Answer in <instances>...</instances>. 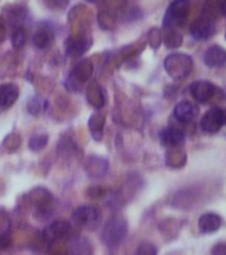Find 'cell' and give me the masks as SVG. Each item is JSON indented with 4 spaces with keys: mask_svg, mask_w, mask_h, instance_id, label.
<instances>
[{
    "mask_svg": "<svg viewBox=\"0 0 226 255\" xmlns=\"http://www.w3.org/2000/svg\"><path fill=\"white\" fill-rule=\"evenodd\" d=\"M127 221L123 217H113L107 222L103 230V242L105 246H117L127 235Z\"/></svg>",
    "mask_w": 226,
    "mask_h": 255,
    "instance_id": "1",
    "label": "cell"
},
{
    "mask_svg": "<svg viewBox=\"0 0 226 255\" xmlns=\"http://www.w3.org/2000/svg\"><path fill=\"white\" fill-rule=\"evenodd\" d=\"M192 67H193L192 59L189 56L183 55V53L171 55L165 60V69L175 79H184V77H187L191 73Z\"/></svg>",
    "mask_w": 226,
    "mask_h": 255,
    "instance_id": "2",
    "label": "cell"
},
{
    "mask_svg": "<svg viewBox=\"0 0 226 255\" xmlns=\"http://www.w3.org/2000/svg\"><path fill=\"white\" fill-rule=\"evenodd\" d=\"M189 13V0H173L171 5L168 7L164 25L167 28H173L177 24H181L187 19Z\"/></svg>",
    "mask_w": 226,
    "mask_h": 255,
    "instance_id": "3",
    "label": "cell"
},
{
    "mask_svg": "<svg viewBox=\"0 0 226 255\" xmlns=\"http://www.w3.org/2000/svg\"><path fill=\"white\" fill-rule=\"evenodd\" d=\"M73 219L80 226L87 227V229H95L101 221V213L95 206H81L76 209L73 213Z\"/></svg>",
    "mask_w": 226,
    "mask_h": 255,
    "instance_id": "4",
    "label": "cell"
},
{
    "mask_svg": "<svg viewBox=\"0 0 226 255\" xmlns=\"http://www.w3.org/2000/svg\"><path fill=\"white\" fill-rule=\"evenodd\" d=\"M224 109L221 108H212L209 111L204 115V117L201 119V123H200V127L204 131L207 133H216L219 131L224 124Z\"/></svg>",
    "mask_w": 226,
    "mask_h": 255,
    "instance_id": "5",
    "label": "cell"
},
{
    "mask_svg": "<svg viewBox=\"0 0 226 255\" xmlns=\"http://www.w3.org/2000/svg\"><path fill=\"white\" fill-rule=\"evenodd\" d=\"M189 91H191V95L195 97L196 101L204 104L212 100V97L215 96L216 91H217V88L211 81L200 80V81H195V83L191 84Z\"/></svg>",
    "mask_w": 226,
    "mask_h": 255,
    "instance_id": "6",
    "label": "cell"
},
{
    "mask_svg": "<svg viewBox=\"0 0 226 255\" xmlns=\"http://www.w3.org/2000/svg\"><path fill=\"white\" fill-rule=\"evenodd\" d=\"M71 231L72 227L69 223L64 222V221H57L44 229L43 237L48 242H56L59 239L67 238L68 235L71 234Z\"/></svg>",
    "mask_w": 226,
    "mask_h": 255,
    "instance_id": "7",
    "label": "cell"
},
{
    "mask_svg": "<svg viewBox=\"0 0 226 255\" xmlns=\"http://www.w3.org/2000/svg\"><path fill=\"white\" fill-rule=\"evenodd\" d=\"M216 25L209 17H200L193 23L191 28L192 36L197 40L211 39L215 35Z\"/></svg>",
    "mask_w": 226,
    "mask_h": 255,
    "instance_id": "8",
    "label": "cell"
},
{
    "mask_svg": "<svg viewBox=\"0 0 226 255\" xmlns=\"http://www.w3.org/2000/svg\"><path fill=\"white\" fill-rule=\"evenodd\" d=\"M91 39H87L85 36L81 37H69L65 43V51L69 56H81L91 48Z\"/></svg>",
    "mask_w": 226,
    "mask_h": 255,
    "instance_id": "9",
    "label": "cell"
},
{
    "mask_svg": "<svg viewBox=\"0 0 226 255\" xmlns=\"http://www.w3.org/2000/svg\"><path fill=\"white\" fill-rule=\"evenodd\" d=\"M55 40V33L52 31L51 28L47 27V25H40L36 32L33 33V37H32V41H33V45L39 49H47V48L51 47V44L53 43Z\"/></svg>",
    "mask_w": 226,
    "mask_h": 255,
    "instance_id": "10",
    "label": "cell"
},
{
    "mask_svg": "<svg viewBox=\"0 0 226 255\" xmlns=\"http://www.w3.org/2000/svg\"><path fill=\"white\" fill-rule=\"evenodd\" d=\"M19 99V88L15 84H4L0 85V108L7 109L12 107Z\"/></svg>",
    "mask_w": 226,
    "mask_h": 255,
    "instance_id": "11",
    "label": "cell"
},
{
    "mask_svg": "<svg viewBox=\"0 0 226 255\" xmlns=\"http://www.w3.org/2000/svg\"><path fill=\"white\" fill-rule=\"evenodd\" d=\"M204 61L211 68L223 67L226 63V51L219 45H213L208 49L204 56Z\"/></svg>",
    "mask_w": 226,
    "mask_h": 255,
    "instance_id": "12",
    "label": "cell"
},
{
    "mask_svg": "<svg viewBox=\"0 0 226 255\" xmlns=\"http://www.w3.org/2000/svg\"><path fill=\"white\" fill-rule=\"evenodd\" d=\"M223 225V218L216 213H205L200 217L199 226L204 233H215Z\"/></svg>",
    "mask_w": 226,
    "mask_h": 255,
    "instance_id": "13",
    "label": "cell"
},
{
    "mask_svg": "<svg viewBox=\"0 0 226 255\" xmlns=\"http://www.w3.org/2000/svg\"><path fill=\"white\" fill-rule=\"evenodd\" d=\"M197 115V108L189 101H181L176 105L175 117L181 123H189Z\"/></svg>",
    "mask_w": 226,
    "mask_h": 255,
    "instance_id": "14",
    "label": "cell"
},
{
    "mask_svg": "<svg viewBox=\"0 0 226 255\" xmlns=\"http://www.w3.org/2000/svg\"><path fill=\"white\" fill-rule=\"evenodd\" d=\"M160 138H161V142L165 146L177 147L184 143V141H185V134L180 129H165V130L161 131Z\"/></svg>",
    "mask_w": 226,
    "mask_h": 255,
    "instance_id": "15",
    "label": "cell"
},
{
    "mask_svg": "<svg viewBox=\"0 0 226 255\" xmlns=\"http://www.w3.org/2000/svg\"><path fill=\"white\" fill-rule=\"evenodd\" d=\"M92 72H93V67H92L91 61L89 60H83L81 63H79L75 67V69L72 72V77L77 83L83 84L91 77Z\"/></svg>",
    "mask_w": 226,
    "mask_h": 255,
    "instance_id": "16",
    "label": "cell"
},
{
    "mask_svg": "<svg viewBox=\"0 0 226 255\" xmlns=\"http://www.w3.org/2000/svg\"><path fill=\"white\" fill-rule=\"evenodd\" d=\"M104 117L101 115H93L89 120V130L96 141H100L103 137V128H104Z\"/></svg>",
    "mask_w": 226,
    "mask_h": 255,
    "instance_id": "17",
    "label": "cell"
},
{
    "mask_svg": "<svg viewBox=\"0 0 226 255\" xmlns=\"http://www.w3.org/2000/svg\"><path fill=\"white\" fill-rule=\"evenodd\" d=\"M12 45L16 48V49H20L25 45V41H27V31L25 28L23 27H16L12 32L11 36Z\"/></svg>",
    "mask_w": 226,
    "mask_h": 255,
    "instance_id": "18",
    "label": "cell"
},
{
    "mask_svg": "<svg viewBox=\"0 0 226 255\" xmlns=\"http://www.w3.org/2000/svg\"><path fill=\"white\" fill-rule=\"evenodd\" d=\"M165 45L168 48H177L183 43V36L180 35L179 32L175 31L173 28H168L165 32Z\"/></svg>",
    "mask_w": 226,
    "mask_h": 255,
    "instance_id": "19",
    "label": "cell"
},
{
    "mask_svg": "<svg viewBox=\"0 0 226 255\" xmlns=\"http://www.w3.org/2000/svg\"><path fill=\"white\" fill-rule=\"evenodd\" d=\"M48 142V135L40 133V134H33L29 139V147L32 150H40L43 149Z\"/></svg>",
    "mask_w": 226,
    "mask_h": 255,
    "instance_id": "20",
    "label": "cell"
},
{
    "mask_svg": "<svg viewBox=\"0 0 226 255\" xmlns=\"http://www.w3.org/2000/svg\"><path fill=\"white\" fill-rule=\"evenodd\" d=\"M136 255H157V250L151 243H143L136 251Z\"/></svg>",
    "mask_w": 226,
    "mask_h": 255,
    "instance_id": "21",
    "label": "cell"
},
{
    "mask_svg": "<svg viewBox=\"0 0 226 255\" xmlns=\"http://www.w3.org/2000/svg\"><path fill=\"white\" fill-rule=\"evenodd\" d=\"M107 193V190L103 186H92L88 189V195L92 198H100Z\"/></svg>",
    "mask_w": 226,
    "mask_h": 255,
    "instance_id": "22",
    "label": "cell"
},
{
    "mask_svg": "<svg viewBox=\"0 0 226 255\" xmlns=\"http://www.w3.org/2000/svg\"><path fill=\"white\" fill-rule=\"evenodd\" d=\"M41 103H40V100L37 99H32L31 103H29V105H28V109H29V112H31L32 115H37L39 113V111H41Z\"/></svg>",
    "mask_w": 226,
    "mask_h": 255,
    "instance_id": "23",
    "label": "cell"
},
{
    "mask_svg": "<svg viewBox=\"0 0 226 255\" xmlns=\"http://www.w3.org/2000/svg\"><path fill=\"white\" fill-rule=\"evenodd\" d=\"M212 254H213V255H226V245H225V243H219V245H217V246L213 249Z\"/></svg>",
    "mask_w": 226,
    "mask_h": 255,
    "instance_id": "24",
    "label": "cell"
},
{
    "mask_svg": "<svg viewBox=\"0 0 226 255\" xmlns=\"http://www.w3.org/2000/svg\"><path fill=\"white\" fill-rule=\"evenodd\" d=\"M216 8L219 13L226 16V0H216Z\"/></svg>",
    "mask_w": 226,
    "mask_h": 255,
    "instance_id": "25",
    "label": "cell"
},
{
    "mask_svg": "<svg viewBox=\"0 0 226 255\" xmlns=\"http://www.w3.org/2000/svg\"><path fill=\"white\" fill-rule=\"evenodd\" d=\"M11 245V239L8 238L7 235H0V250L7 249Z\"/></svg>",
    "mask_w": 226,
    "mask_h": 255,
    "instance_id": "26",
    "label": "cell"
},
{
    "mask_svg": "<svg viewBox=\"0 0 226 255\" xmlns=\"http://www.w3.org/2000/svg\"><path fill=\"white\" fill-rule=\"evenodd\" d=\"M5 36H7V29H5L3 20L0 19V43H3L4 40H5Z\"/></svg>",
    "mask_w": 226,
    "mask_h": 255,
    "instance_id": "27",
    "label": "cell"
},
{
    "mask_svg": "<svg viewBox=\"0 0 226 255\" xmlns=\"http://www.w3.org/2000/svg\"><path fill=\"white\" fill-rule=\"evenodd\" d=\"M223 113H224V124H226V111H224Z\"/></svg>",
    "mask_w": 226,
    "mask_h": 255,
    "instance_id": "28",
    "label": "cell"
},
{
    "mask_svg": "<svg viewBox=\"0 0 226 255\" xmlns=\"http://www.w3.org/2000/svg\"><path fill=\"white\" fill-rule=\"evenodd\" d=\"M88 1H92V3H93V1H97V0H88Z\"/></svg>",
    "mask_w": 226,
    "mask_h": 255,
    "instance_id": "29",
    "label": "cell"
}]
</instances>
